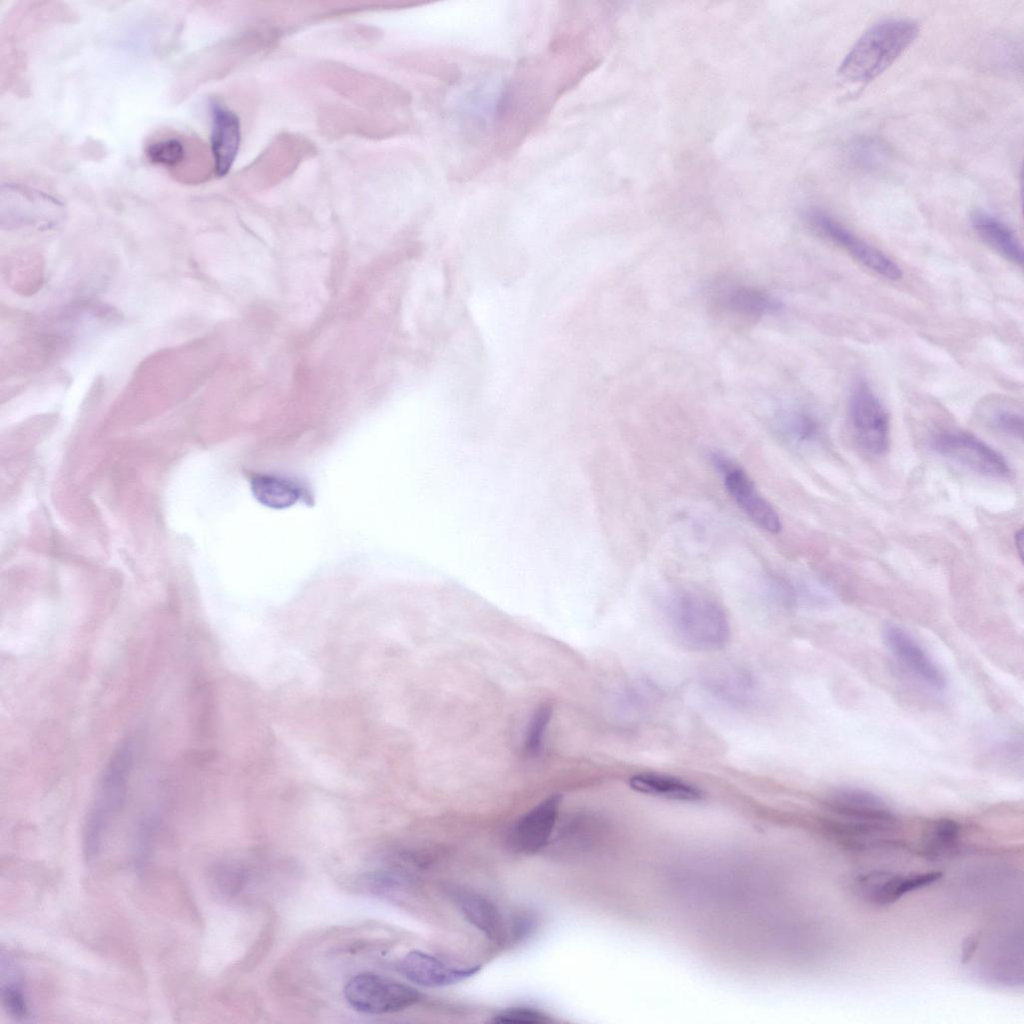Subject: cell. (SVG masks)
<instances>
[{
	"label": "cell",
	"instance_id": "obj_9",
	"mask_svg": "<svg viewBox=\"0 0 1024 1024\" xmlns=\"http://www.w3.org/2000/svg\"><path fill=\"white\" fill-rule=\"evenodd\" d=\"M712 463L722 474L724 485L740 509L761 529L776 534L781 521L773 506L755 488L749 475L731 459L714 453Z\"/></svg>",
	"mask_w": 1024,
	"mask_h": 1024
},
{
	"label": "cell",
	"instance_id": "obj_17",
	"mask_svg": "<svg viewBox=\"0 0 1024 1024\" xmlns=\"http://www.w3.org/2000/svg\"><path fill=\"white\" fill-rule=\"evenodd\" d=\"M716 306L728 316L754 321L778 310L780 303L756 288L728 285L716 291Z\"/></svg>",
	"mask_w": 1024,
	"mask_h": 1024
},
{
	"label": "cell",
	"instance_id": "obj_18",
	"mask_svg": "<svg viewBox=\"0 0 1024 1024\" xmlns=\"http://www.w3.org/2000/svg\"><path fill=\"white\" fill-rule=\"evenodd\" d=\"M978 236L994 251L1008 261L1022 266L1024 251L1015 231L997 216L985 211H975L970 218Z\"/></svg>",
	"mask_w": 1024,
	"mask_h": 1024
},
{
	"label": "cell",
	"instance_id": "obj_10",
	"mask_svg": "<svg viewBox=\"0 0 1024 1024\" xmlns=\"http://www.w3.org/2000/svg\"><path fill=\"white\" fill-rule=\"evenodd\" d=\"M807 218L817 232L842 247L870 270L890 280L902 277V271L897 263L827 213L812 210Z\"/></svg>",
	"mask_w": 1024,
	"mask_h": 1024
},
{
	"label": "cell",
	"instance_id": "obj_13",
	"mask_svg": "<svg viewBox=\"0 0 1024 1024\" xmlns=\"http://www.w3.org/2000/svg\"><path fill=\"white\" fill-rule=\"evenodd\" d=\"M479 966H455L422 951H411L398 963V971L409 981L426 986L442 987L473 976Z\"/></svg>",
	"mask_w": 1024,
	"mask_h": 1024
},
{
	"label": "cell",
	"instance_id": "obj_23",
	"mask_svg": "<svg viewBox=\"0 0 1024 1024\" xmlns=\"http://www.w3.org/2000/svg\"><path fill=\"white\" fill-rule=\"evenodd\" d=\"M960 839L957 822L941 818L929 823L924 831L925 849L932 855H940L953 849Z\"/></svg>",
	"mask_w": 1024,
	"mask_h": 1024
},
{
	"label": "cell",
	"instance_id": "obj_3",
	"mask_svg": "<svg viewBox=\"0 0 1024 1024\" xmlns=\"http://www.w3.org/2000/svg\"><path fill=\"white\" fill-rule=\"evenodd\" d=\"M666 614L678 641L696 651L718 650L730 638V623L723 606L698 589H681L667 600Z\"/></svg>",
	"mask_w": 1024,
	"mask_h": 1024
},
{
	"label": "cell",
	"instance_id": "obj_15",
	"mask_svg": "<svg viewBox=\"0 0 1024 1024\" xmlns=\"http://www.w3.org/2000/svg\"><path fill=\"white\" fill-rule=\"evenodd\" d=\"M211 153L217 176H225L231 169L241 140L237 115L218 102L211 105Z\"/></svg>",
	"mask_w": 1024,
	"mask_h": 1024
},
{
	"label": "cell",
	"instance_id": "obj_25",
	"mask_svg": "<svg viewBox=\"0 0 1024 1024\" xmlns=\"http://www.w3.org/2000/svg\"><path fill=\"white\" fill-rule=\"evenodd\" d=\"M886 150L875 139L860 137L855 139L849 148L851 159L861 167L874 168L885 159Z\"/></svg>",
	"mask_w": 1024,
	"mask_h": 1024
},
{
	"label": "cell",
	"instance_id": "obj_4",
	"mask_svg": "<svg viewBox=\"0 0 1024 1024\" xmlns=\"http://www.w3.org/2000/svg\"><path fill=\"white\" fill-rule=\"evenodd\" d=\"M133 763V744L125 741L107 764L84 827L83 848L88 859L95 857L104 833L123 805Z\"/></svg>",
	"mask_w": 1024,
	"mask_h": 1024
},
{
	"label": "cell",
	"instance_id": "obj_21",
	"mask_svg": "<svg viewBox=\"0 0 1024 1024\" xmlns=\"http://www.w3.org/2000/svg\"><path fill=\"white\" fill-rule=\"evenodd\" d=\"M628 784L638 793L668 800L697 802L704 797V792L694 784L665 774H634L629 778Z\"/></svg>",
	"mask_w": 1024,
	"mask_h": 1024
},
{
	"label": "cell",
	"instance_id": "obj_22",
	"mask_svg": "<svg viewBox=\"0 0 1024 1024\" xmlns=\"http://www.w3.org/2000/svg\"><path fill=\"white\" fill-rule=\"evenodd\" d=\"M252 491L259 502L274 508L294 504L300 495L298 487L291 481L273 476H257L252 480Z\"/></svg>",
	"mask_w": 1024,
	"mask_h": 1024
},
{
	"label": "cell",
	"instance_id": "obj_28",
	"mask_svg": "<svg viewBox=\"0 0 1024 1024\" xmlns=\"http://www.w3.org/2000/svg\"><path fill=\"white\" fill-rule=\"evenodd\" d=\"M2 1002L7 1012L17 1018L24 1019L29 1015V1007L20 983L8 979L1 986Z\"/></svg>",
	"mask_w": 1024,
	"mask_h": 1024
},
{
	"label": "cell",
	"instance_id": "obj_19",
	"mask_svg": "<svg viewBox=\"0 0 1024 1024\" xmlns=\"http://www.w3.org/2000/svg\"><path fill=\"white\" fill-rule=\"evenodd\" d=\"M456 902L467 921L488 939L498 944L507 940L509 927L497 906L490 900L479 894L464 891L456 895Z\"/></svg>",
	"mask_w": 1024,
	"mask_h": 1024
},
{
	"label": "cell",
	"instance_id": "obj_31",
	"mask_svg": "<svg viewBox=\"0 0 1024 1024\" xmlns=\"http://www.w3.org/2000/svg\"><path fill=\"white\" fill-rule=\"evenodd\" d=\"M1023 539H1024L1023 531H1022V529H1020L1015 534V546H1016V549H1017V551H1018V553L1020 555V559L1021 560L1023 559Z\"/></svg>",
	"mask_w": 1024,
	"mask_h": 1024
},
{
	"label": "cell",
	"instance_id": "obj_2",
	"mask_svg": "<svg viewBox=\"0 0 1024 1024\" xmlns=\"http://www.w3.org/2000/svg\"><path fill=\"white\" fill-rule=\"evenodd\" d=\"M918 33V24L909 19L890 18L873 24L845 56L839 75L851 83L870 82L902 55Z\"/></svg>",
	"mask_w": 1024,
	"mask_h": 1024
},
{
	"label": "cell",
	"instance_id": "obj_11",
	"mask_svg": "<svg viewBox=\"0 0 1024 1024\" xmlns=\"http://www.w3.org/2000/svg\"><path fill=\"white\" fill-rule=\"evenodd\" d=\"M883 640L891 654L923 685L937 692L946 689L945 674L908 631L888 624L883 629Z\"/></svg>",
	"mask_w": 1024,
	"mask_h": 1024
},
{
	"label": "cell",
	"instance_id": "obj_5",
	"mask_svg": "<svg viewBox=\"0 0 1024 1024\" xmlns=\"http://www.w3.org/2000/svg\"><path fill=\"white\" fill-rule=\"evenodd\" d=\"M825 804L836 825L855 837L888 832L896 824V816L885 800L863 788L836 787L827 795Z\"/></svg>",
	"mask_w": 1024,
	"mask_h": 1024
},
{
	"label": "cell",
	"instance_id": "obj_1",
	"mask_svg": "<svg viewBox=\"0 0 1024 1024\" xmlns=\"http://www.w3.org/2000/svg\"><path fill=\"white\" fill-rule=\"evenodd\" d=\"M587 39L583 32L558 30L546 52L519 65L498 110L496 137L502 152L516 148L591 70L594 58Z\"/></svg>",
	"mask_w": 1024,
	"mask_h": 1024
},
{
	"label": "cell",
	"instance_id": "obj_12",
	"mask_svg": "<svg viewBox=\"0 0 1024 1024\" xmlns=\"http://www.w3.org/2000/svg\"><path fill=\"white\" fill-rule=\"evenodd\" d=\"M561 800V795H551L520 817L509 832L510 848L520 854H534L542 849L554 830Z\"/></svg>",
	"mask_w": 1024,
	"mask_h": 1024
},
{
	"label": "cell",
	"instance_id": "obj_29",
	"mask_svg": "<svg viewBox=\"0 0 1024 1024\" xmlns=\"http://www.w3.org/2000/svg\"><path fill=\"white\" fill-rule=\"evenodd\" d=\"M547 1020V1016L540 1011L529 1007L508 1008L494 1016V1023L507 1024H540Z\"/></svg>",
	"mask_w": 1024,
	"mask_h": 1024
},
{
	"label": "cell",
	"instance_id": "obj_24",
	"mask_svg": "<svg viewBox=\"0 0 1024 1024\" xmlns=\"http://www.w3.org/2000/svg\"><path fill=\"white\" fill-rule=\"evenodd\" d=\"M782 428L788 438L797 443H812L822 433L820 422L805 411H795L785 416Z\"/></svg>",
	"mask_w": 1024,
	"mask_h": 1024
},
{
	"label": "cell",
	"instance_id": "obj_26",
	"mask_svg": "<svg viewBox=\"0 0 1024 1024\" xmlns=\"http://www.w3.org/2000/svg\"><path fill=\"white\" fill-rule=\"evenodd\" d=\"M988 421L997 432L1013 439H1023L1024 422L1021 413L1012 409L1000 408L990 414Z\"/></svg>",
	"mask_w": 1024,
	"mask_h": 1024
},
{
	"label": "cell",
	"instance_id": "obj_8",
	"mask_svg": "<svg viewBox=\"0 0 1024 1024\" xmlns=\"http://www.w3.org/2000/svg\"><path fill=\"white\" fill-rule=\"evenodd\" d=\"M934 450L941 456L988 477L1001 478L1009 474L1004 457L985 442L962 432H942L932 441Z\"/></svg>",
	"mask_w": 1024,
	"mask_h": 1024
},
{
	"label": "cell",
	"instance_id": "obj_16",
	"mask_svg": "<svg viewBox=\"0 0 1024 1024\" xmlns=\"http://www.w3.org/2000/svg\"><path fill=\"white\" fill-rule=\"evenodd\" d=\"M942 875L940 871L907 876L874 871L860 877L858 882L867 897L876 904L885 905L898 900L911 891L938 881Z\"/></svg>",
	"mask_w": 1024,
	"mask_h": 1024
},
{
	"label": "cell",
	"instance_id": "obj_7",
	"mask_svg": "<svg viewBox=\"0 0 1024 1024\" xmlns=\"http://www.w3.org/2000/svg\"><path fill=\"white\" fill-rule=\"evenodd\" d=\"M849 417L854 437L869 454L881 455L889 443L888 414L869 384L857 381L849 399Z\"/></svg>",
	"mask_w": 1024,
	"mask_h": 1024
},
{
	"label": "cell",
	"instance_id": "obj_14",
	"mask_svg": "<svg viewBox=\"0 0 1024 1024\" xmlns=\"http://www.w3.org/2000/svg\"><path fill=\"white\" fill-rule=\"evenodd\" d=\"M197 143L189 136L177 132H161L147 142L145 156L149 162L169 170L183 182H193L190 168L197 151Z\"/></svg>",
	"mask_w": 1024,
	"mask_h": 1024
},
{
	"label": "cell",
	"instance_id": "obj_6",
	"mask_svg": "<svg viewBox=\"0 0 1024 1024\" xmlns=\"http://www.w3.org/2000/svg\"><path fill=\"white\" fill-rule=\"evenodd\" d=\"M344 996L353 1009L372 1015L402 1011L421 997L413 987L371 972L352 977L345 985Z\"/></svg>",
	"mask_w": 1024,
	"mask_h": 1024
},
{
	"label": "cell",
	"instance_id": "obj_20",
	"mask_svg": "<svg viewBox=\"0 0 1024 1024\" xmlns=\"http://www.w3.org/2000/svg\"><path fill=\"white\" fill-rule=\"evenodd\" d=\"M705 685L714 697L735 706L748 704L756 693L753 676L737 666H721L710 671Z\"/></svg>",
	"mask_w": 1024,
	"mask_h": 1024
},
{
	"label": "cell",
	"instance_id": "obj_27",
	"mask_svg": "<svg viewBox=\"0 0 1024 1024\" xmlns=\"http://www.w3.org/2000/svg\"><path fill=\"white\" fill-rule=\"evenodd\" d=\"M552 714L550 704L543 703L535 711L525 740V748L530 755H537L541 749L543 734L548 726Z\"/></svg>",
	"mask_w": 1024,
	"mask_h": 1024
},
{
	"label": "cell",
	"instance_id": "obj_30",
	"mask_svg": "<svg viewBox=\"0 0 1024 1024\" xmlns=\"http://www.w3.org/2000/svg\"><path fill=\"white\" fill-rule=\"evenodd\" d=\"M978 940L975 937H967L962 945V962H968L977 948Z\"/></svg>",
	"mask_w": 1024,
	"mask_h": 1024
}]
</instances>
